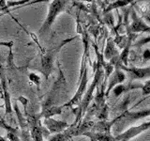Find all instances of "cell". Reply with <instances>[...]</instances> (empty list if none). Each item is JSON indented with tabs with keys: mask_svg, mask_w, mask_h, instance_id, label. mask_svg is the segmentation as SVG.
Listing matches in <instances>:
<instances>
[{
	"mask_svg": "<svg viewBox=\"0 0 150 141\" xmlns=\"http://www.w3.org/2000/svg\"><path fill=\"white\" fill-rule=\"evenodd\" d=\"M94 72H95V76H94V79L90 85V87L87 88V90L86 91L84 95L82 98V101L80 102V103L73 111L76 119H75V121L73 122L72 125H76L83 120V118L86 115V113L89 107V105H90L91 101L93 100L94 91H95V89L98 88V85L104 79V70L102 68V64L100 61L98 60L96 66L94 67Z\"/></svg>",
	"mask_w": 150,
	"mask_h": 141,
	"instance_id": "obj_1",
	"label": "cell"
},
{
	"mask_svg": "<svg viewBox=\"0 0 150 141\" xmlns=\"http://www.w3.org/2000/svg\"><path fill=\"white\" fill-rule=\"evenodd\" d=\"M69 2V0H53V1L50 3L46 19L39 30L40 36H42L44 33H46L50 29L52 25H53L55 21V18L62 11H66V9L68 8Z\"/></svg>",
	"mask_w": 150,
	"mask_h": 141,
	"instance_id": "obj_2",
	"label": "cell"
},
{
	"mask_svg": "<svg viewBox=\"0 0 150 141\" xmlns=\"http://www.w3.org/2000/svg\"><path fill=\"white\" fill-rule=\"evenodd\" d=\"M58 66H59L58 67V69H59L58 76L54 81L53 87L51 88V90L49 91L48 94H47L44 102L41 103V111L48 109V108H50L52 106L59 105H57V98H58V95L60 94L61 90L63 89V88L66 87V78L64 76V73L62 72V70H61V67L59 64H58Z\"/></svg>",
	"mask_w": 150,
	"mask_h": 141,
	"instance_id": "obj_3",
	"label": "cell"
},
{
	"mask_svg": "<svg viewBox=\"0 0 150 141\" xmlns=\"http://www.w3.org/2000/svg\"><path fill=\"white\" fill-rule=\"evenodd\" d=\"M73 39H69L67 41H63L61 42V44L58 45L57 47H55L54 49H51L46 51L45 53L41 56V60H40V64H41V73L43 74V76L46 80H48L50 74L53 73L54 70V62L55 60L56 56L58 55L59 50L62 48V47L68 43L69 41H72Z\"/></svg>",
	"mask_w": 150,
	"mask_h": 141,
	"instance_id": "obj_4",
	"label": "cell"
},
{
	"mask_svg": "<svg viewBox=\"0 0 150 141\" xmlns=\"http://www.w3.org/2000/svg\"><path fill=\"white\" fill-rule=\"evenodd\" d=\"M30 135L33 141H44L43 126L40 115H26L25 117Z\"/></svg>",
	"mask_w": 150,
	"mask_h": 141,
	"instance_id": "obj_5",
	"label": "cell"
},
{
	"mask_svg": "<svg viewBox=\"0 0 150 141\" xmlns=\"http://www.w3.org/2000/svg\"><path fill=\"white\" fill-rule=\"evenodd\" d=\"M150 116V109L146 110H141V111H129L126 110L123 113L116 117L117 120L115 123H118L121 128L124 126L129 125L134 121H137L141 119H144V118H146Z\"/></svg>",
	"mask_w": 150,
	"mask_h": 141,
	"instance_id": "obj_6",
	"label": "cell"
},
{
	"mask_svg": "<svg viewBox=\"0 0 150 141\" xmlns=\"http://www.w3.org/2000/svg\"><path fill=\"white\" fill-rule=\"evenodd\" d=\"M87 82H88V77H87V68L83 70V72L82 74H80V85L79 88L77 89V91L75 92L74 96L70 99V100L65 103L64 107H73V106H77L80 102L82 101V98L84 95V93L86 91V86H87Z\"/></svg>",
	"mask_w": 150,
	"mask_h": 141,
	"instance_id": "obj_7",
	"label": "cell"
},
{
	"mask_svg": "<svg viewBox=\"0 0 150 141\" xmlns=\"http://www.w3.org/2000/svg\"><path fill=\"white\" fill-rule=\"evenodd\" d=\"M148 129H150V121L144 122V123L138 126H131L123 133L115 136V141H129L130 139L142 134L143 132L147 131Z\"/></svg>",
	"mask_w": 150,
	"mask_h": 141,
	"instance_id": "obj_8",
	"label": "cell"
},
{
	"mask_svg": "<svg viewBox=\"0 0 150 141\" xmlns=\"http://www.w3.org/2000/svg\"><path fill=\"white\" fill-rule=\"evenodd\" d=\"M116 64L119 66L122 70H125V72L128 73L129 82H132L133 80H142L150 78V66L145 68H129L127 66L121 64L119 61H117Z\"/></svg>",
	"mask_w": 150,
	"mask_h": 141,
	"instance_id": "obj_9",
	"label": "cell"
},
{
	"mask_svg": "<svg viewBox=\"0 0 150 141\" xmlns=\"http://www.w3.org/2000/svg\"><path fill=\"white\" fill-rule=\"evenodd\" d=\"M0 80H1L2 96H3V100H4V105H5L6 115L12 116L13 110H12V105H11V93L8 92L6 75H5L4 70L2 68H0Z\"/></svg>",
	"mask_w": 150,
	"mask_h": 141,
	"instance_id": "obj_10",
	"label": "cell"
},
{
	"mask_svg": "<svg viewBox=\"0 0 150 141\" xmlns=\"http://www.w3.org/2000/svg\"><path fill=\"white\" fill-rule=\"evenodd\" d=\"M115 70H114V73H112V74L109 76V84H108L107 89L105 90V96L108 97L109 96L110 92L112 90L115 86L120 84H123L124 81L126 80V74L124 73V72L120 69V67L117 64L115 65Z\"/></svg>",
	"mask_w": 150,
	"mask_h": 141,
	"instance_id": "obj_11",
	"label": "cell"
},
{
	"mask_svg": "<svg viewBox=\"0 0 150 141\" xmlns=\"http://www.w3.org/2000/svg\"><path fill=\"white\" fill-rule=\"evenodd\" d=\"M44 127L49 131L51 134H59L63 133L64 131L67 130L70 126L68 122L64 120H57L52 118H48V119H44L42 121Z\"/></svg>",
	"mask_w": 150,
	"mask_h": 141,
	"instance_id": "obj_12",
	"label": "cell"
},
{
	"mask_svg": "<svg viewBox=\"0 0 150 141\" xmlns=\"http://www.w3.org/2000/svg\"><path fill=\"white\" fill-rule=\"evenodd\" d=\"M117 120V118H115L112 120H98L95 122L94 127L91 132H97V133H106V134H112V127L115 124Z\"/></svg>",
	"mask_w": 150,
	"mask_h": 141,
	"instance_id": "obj_13",
	"label": "cell"
},
{
	"mask_svg": "<svg viewBox=\"0 0 150 141\" xmlns=\"http://www.w3.org/2000/svg\"><path fill=\"white\" fill-rule=\"evenodd\" d=\"M143 84H139V83H133V82H129V84L124 85V84H120L115 86L112 88V93H114L115 97H118L121 94H126L133 89H138L142 88Z\"/></svg>",
	"mask_w": 150,
	"mask_h": 141,
	"instance_id": "obj_14",
	"label": "cell"
},
{
	"mask_svg": "<svg viewBox=\"0 0 150 141\" xmlns=\"http://www.w3.org/2000/svg\"><path fill=\"white\" fill-rule=\"evenodd\" d=\"M117 58H119V53L115 47V41L110 38L107 41L106 48L104 51V58L107 60H112Z\"/></svg>",
	"mask_w": 150,
	"mask_h": 141,
	"instance_id": "obj_15",
	"label": "cell"
},
{
	"mask_svg": "<svg viewBox=\"0 0 150 141\" xmlns=\"http://www.w3.org/2000/svg\"><path fill=\"white\" fill-rule=\"evenodd\" d=\"M84 135L90 138L91 141H115V136L112 134L97 133V132H88Z\"/></svg>",
	"mask_w": 150,
	"mask_h": 141,
	"instance_id": "obj_16",
	"label": "cell"
},
{
	"mask_svg": "<svg viewBox=\"0 0 150 141\" xmlns=\"http://www.w3.org/2000/svg\"><path fill=\"white\" fill-rule=\"evenodd\" d=\"M19 125H20V135H21V141H33L30 135L29 128H28V124L25 118L18 120Z\"/></svg>",
	"mask_w": 150,
	"mask_h": 141,
	"instance_id": "obj_17",
	"label": "cell"
},
{
	"mask_svg": "<svg viewBox=\"0 0 150 141\" xmlns=\"http://www.w3.org/2000/svg\"><path fill=\"white\" fill-rule=\"evenodd\" d=\"M129 30L131 32H139V31L150 32V27L145 25L141 19H139L136 14H133V23L131 25Z\"/></svg>",
	"mask_w": 150,
	"mask_h": 141,
	"instance_id": "obj_18",
	"label": "cell"
},
{
	"mask_svg": "<svg viewBox=\"0 0 150 141\" xmlns=\"http://www.w3.org/2000/svg\"><path fill=\"white\" fill-rule=\"evenodd\" d=\"M64 108V105H54V106H52L50 108L43 111H40V117L43 118V119H48V118H52L55 115H61L62 114V109Z\"/></svg>",
	"mask_w": 150,
	"mask_h": 141,
	"instance_id": "obj_19",
	"label": "cell"
},
{
	"mask_svg": "<svg viewBox=\"0 0 150 141\" xmlns=\"http://www.w3.org/2000/svg\"><path fill=\"white\" fill-rule=\"evenodd\" d=\"M72 137L70 136L67 132L64 131L63 133L54 134L51 137L47 139V141H71Z\"/></svg>",
	"mask_w": 150,
	"mask_h": 141,
	"instance_id": "obj_20",
	"label": "cell"
},
{
	"mask_svg": "<svg viewBox=\"0 0 150 141\" xmlns=\"http://www.w3.org/2000/svg\"><path fill=\"white\" fill-rule=\"evenodd\" d=\"M108 115H109V107L108 105H105L102 107H100V109H98L96 113V117L98 120H108Z\"/></svg>",
	"mask_w": 150,
	"mask_h": 141,
	"instance_id": "obj_21",
	"label": "cell"
},
{
	"mask_svg": "<svg viewBox=\"0 0 150 141\" xmlns=\"http://www.w3.org/2000/svg\"><path fill=\"white\" fill-rule=\"evenodd\" d=\"M142 95L143 96H145L144 99H142L140 102H138V103H136L135 105H133V107L132 108H135L136 106H137L140 103H142L143 101H144L145 99H146V97L148 96V95H150V79H148L147 81H145L143 85H142Z\"/></svg>",
	"mask_w": 150,
	"mask_h": 141,
	"instance_id": "obj_22",
	"label": "cell"
},
{
	"mask_svg": "<svg viewBox=\"0 0 150 141\" xmlns=\"http://www.w3.org/2000/svg\"><path fill=\"white\" fill-rule=\"evenodd\" d=\"M131 1H132V0H117V1L109 5V7L105 9V11L107 12V11H112V9H116V8L124 7V6H126V5H128L129 3H130Z\"/></svg>",
	"mask_w": 150,
	"mask_h": 141,
	"instance_id": "obj_23",
	"label": "cell"
},
{
	"mask_svg": "<svg viewBox=\"0 0 150 141\" xmlns=\"http://www.w3.org/2000/svg\"><path fill=\"white\" fill-rule=\"evenodd\" d=\"M0 127L3 129H5L8 132H11V133H19V129L16 128V127H13V126H11L9 124H8L6 120H5L4 119H1L0 120Z\"/></svg>",
	"mask_w": 150,
	"mask_h": 141,
	"instance_id": "obj_24",
	"label": "cell"
},
{
	"mask_svg": "<svg viewBox=\"0 0 150 141\" xmlns=\"http://www.w3.org/2000/svg\"><path fill=\"white\" fill-rule=\"evenodd\" d=\"M136 8H137L138 11L141 14H144V13H146L148 11V7H147L146 3H144V2L138 1L137 3H136Z\"/></svg>",
	"mask_w": 150,
	"mask_h": 141,
	"instance_id": "obj_25",
	"label": "cell"
},
{
	"mask_svg": "<svg viewBox=\"0 0 150 141\" xmlns=\"http://www.w3.org/2000/svg\"><path fill=\"white\" fill-rule=\"evenodd\" d=\"M28 78H29L30 81L33 84H35L36 86H40V83H41L40 76V75H38L37 73H30L29 75H28Z\"/></svg>",
	"mask_w": 150,
	"mask_h": 141,
	"instance_id": "obj_26",
	"label": "cell"
},
{
	"mask_svg": "<svg viewBox=\"0 0 150 141\" xmlns=\"http://www.w3.org/2000/svg\"><path fill=\"white\" fill-rule=\"evenodd\" d=\"M7 137L8 138L9 141H21L20 136H19V133H11V132H8Z\"/></svg>",
	"mask_w": 150,
	"mask_h": 141,
	"instance_id": "obj_27",
	"label": "cell"
},
{
	"mask_svg": "<svg viewBox=\"0 0 150 141\" xmlns=\"http://www.w3.org/2000/svg\"><path fill=\"white\" fill-rule=\"evenodd\" d=\"M5 12L0 14V17H1ZM0 46H7L8 48H11L13 46V41H0Z\"/></svg>",
	"mask_w": 150,
	"mask_h": 141,
	"instance_id": "obj_28",
	"label": "cell"
},
{
	"mask_svg": "<svg viewBox=\"0 0 150 141\" xmlns=\"http://www.w3.org/2000/svg\"><path fill=\"white\" fill-rule=\"evenodd\" d=\"M7 2L6 0H0V9H2L3 12H8V11L7 9Z\"/></svg>",
	"mask_w": 150,
	"mask_h": 141,
	"instance_id": "obj_29",
	"label": "cell"
},
{
	"mask_svg": "<svg viewBox=\"0 0 150 141\" xmlns=\"http://www.w3.org/2000/svg\"><path fill=\"white\" fill-rule=\"evenodd\" d=\"M143 58H144V62H146L147 60L150 59V50L146 49L144 51V53L143 55Z\"/></svg>",
	"mask_w": 150,
	"mask_h": 141,
	"instance_id": "obj_30",
	"label": "cell"
},
{
	"mask_svg": "<svg viewBox=\"0 0 150 141\" xmlns=\"http://www.w3.org/2000/svg\"><path fill=\"white\" fill-rule=\"evenodd\" d=\"M0 141H7L6 139H5L4 137H2V136L1 135H0Z\"/></svg>",
	"mask_w": 150,
	"mask_h": 141,
	"instance_id": "obj_31",
	"label": "cell"
},
{
	"mask_svg": "<svg viewBox=\"0 0 150 141\" xmlns=\"http://www.w3.org/2000/svg\"><path fill=\"white\" fill-rule=\"evenodd\" d=\"M1 108H5V105H0V109H1Z\"/></svg>",
	"mask_w": 150,
	"mask_h": 141,
	"instance_id": "obj_32",
	"label": "cell"
},
{
	"mask_svg": "<svg viewBox=\"0 0 150 141\" xmlns=\"http://www.w3.org/2000/svg\"><path fill=\"white\" fill-rule=\"evenodd\" d=\"M82 1H86V2H90L92 0H82Z\"/></svg>",
	"mask_w": 150,
	"mask_h": 141,
	"instance_id": "obj_33",
	"label": "cell"
},
{
	"mask_svg": "<svg viewBox=\"0 0 150 141\" xmlns=\"http://www.w3.org/2000/svg\"><path fill=\"white\" fill-rule=\"evenodd\" d=\"M110 1H112V0H105V2H106V3H109Z\"/></svg>",
	"mask_w": 150,
	"mask_h": 141,
	"instance_id": "obj_34",
	"label": "cell"
},
{
	"mask_svg": "<svg viewBox=\"0 0 150 141\" xmlns=\"http://www.w3.org/2000/svg\"><path fill=\"white\" fill-rule=\"evenodd\" d=\"M146 18H147V20H148V21L150 22V17H146Z\"/></svg>",
	"mask_w": 150,
	"mask_h": 141,
	"instance_id": "obj_35",
	"label": "cell"
}]
</instances>
